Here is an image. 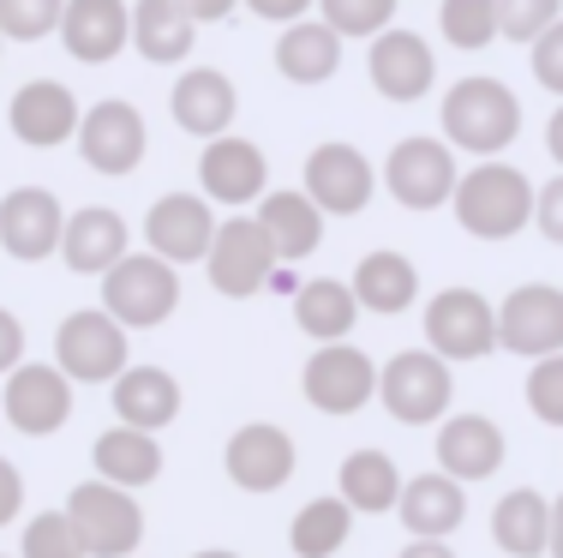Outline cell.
<instances>
[{"instance_id": "obj_1", "label": "cell", "mask_w": 563, "mask_h": 558, "mask_svg": "<svg viewBox=\"0 0 563 558\" xmlns=\"http://www.w3.org/2000/svg\"><path fill=\"white\" fill-rule=\"evenodd\" d=\"M533 193H540V186L521 175L516 163L486 156V163L462 168L450 205H455V222H462L474 241H509V234H521V222L533 217Z\"/></svg>"}, {"instance_id": "obj_2", "label": "cell", "mask_w": 563, "mask_h": 558, "mask_svg": "<svg viewBox=\"0 0 563 558\" xmlns=\"http://www.w3.org/2000/svg\"><path fill=\"white\" fill-rule=\"evenodd\" d=\"M521 132V102L504 78L492 73H467L444 90V144L450 151H474L479 163L516 144Z\"/></svg>"}, {"instance_id": "obj_3", "label": "cell", "mask_w": 563, "mask_h": 558, "mask_svg": "<svg viewBox=\"0 0 563 558\" xmlns=\"http://www.w3.org/2000/svg\"><path fill=\"white\" fill-rule=\"evenodd\" d=\"M180 307V271L156 252H126L109 276H102V313L120 330H156Z\"/></svg>"}, {"instance_id": "obj_4", "label": "cell", "mask_w": 563, "mask_h": 558, "mask_svg": "<svg viewBox=\"0 0 563 558\" xmlns=\"http://www.w3.org/2000/svg\"><path fill=\"white\" fill-rule=\"evenodd\" d=\"M66 516H73L90 558H132L144 540V504L109 481H78L66 499Z\"/></svg>"}, {"instance_id": "obj_5", "label": "cell", "mask_w": 563, "mask_h": 558, "mask_svg": "<svg viewBox=\"0 0 563 558\" xmlns=\"http://www.w3.org/2000/svg\"><path fill=\"white\" fill-rule=\"evenodd\" d=\"M426 349L438 361H486L498 349V307L479 288H438L426 300Z\"/></svg>"}, {"instance_id": "obj_6", "label": "cell", "mask_w": 563, "mask_h": 558, "mask_svg": "<svg viewBox=\"0 0 563 558\" xmlns=\"http://www.w3.org/2000/svg\"><path fill=\"white\" fill-rule=\"evenodd\" d=\"M455 396L450 361H438L432 349H401L378 366V403L390 408L401 427H426V420H444Z\"/></svg>"}, {"instance_id": "obj_7", "label": "cell", "mask_w": 563, "mask_h": 558, "mask_svg": "<svg viewBox=\"0 0 563 558\" xmlns=\"http://www.w3.org/2000/svg\"><path fill=\"white\" fill-rule=\"evenodd\" d=\"M55 366H60L73 384H114L120 372L132 366L126 330H120L102 307L66 313L60 330H55Z\"/></svg>"}, {"instance_id": "obj_8", "label": "cell", "mask_w": 563, "mask_h": 558, "mask_svg": "<svg viewBox=\"0 0 563 558\" xmlns=\"http://www.w3.org/2000/svg\"><path fill=\"white\" fill-rule=\"evenodd\" d=\"M455 180H462L455 151L444 139H432V132H408V139H396L390 156H384V186H390V198H401L408 210L450 205Z\"/></svg>"}, {"instance_id": "obj_9", "label": "cell", "mask_w": 563, "mask_h": 558, "mask_svg": "<svg viewBox=\"0 0 563 558\" xmlns=\"http://www.w3.org/2000/svg\"><path fill=\"white\" fill-rule=\"evenodd\" d=\"M276 247H271V234L258 229V217H228L217 222V241H210L205 252V271H210V283H217V295L228 300H246V295H258L264 283L276 276Z\"/></svg>"}, {"instance_id": "obj_10", "label": "cell", "mask_w": 563, "mask_h": 558, "mask_svg": "<svg viewBox=\"0 0 563 558\" xmlns=\"http://www.w3.org/2000/svg\"><path fill=\"white\" fill-rule=\"evenodd\" d=\"M300 391L318 415H360V408L378 396V361L354 342H324V349L306 361Z\"/></svg>"}, {"instance_id": "obj_11", "label": "cell", "mask_w": 563, "mask_h": 558, "mask_svg": "<svg viewBox=\"0 0 563 558\" xmlns=\"http://www.w3.org/2000/svg\"><path fill=\"white\" fill-rule=\"evenodd\" d=\"M0 408H7V427H19L24 438H48L73 420V379L55 361H24L7 372Z\"/></svg>"}, {"instance_id": "obj_12", "label": "cell", "mask_w": 563, "mask_h": 558, "mask_svg": "<svg viewBox=\"0 0 563 558\" xmlns=\"http://www.w3.org/2000/svg\"><path fill=\"white\" fill-rule=\"evenodd\" d=\"M144 144H151V132H144L139 102H126V97L90 102L85 121H78V156L97 175H132L144 163Z\"/></svg>"}, {"instance_id": "obj_13", "label": "cell", "mask_w": 563, "mask_h": 558, "mask_svg": "<svg viewBox=\"0 0 563 558\" xmlns=\"http://www.w3.org/2000/svg\"><path fill=\"white\" fill-rule=\"evenodd\" d=\"M294 433L276 427V420H246V427L228 433V450H222V469L240 493H276V486L294 481Z\"/></svg>"}, {"instance_id": "obj_14", "label": "cell", "mask_w": 563, "mask_h": 558, "mask_svg": "<svg viewBox=\"0 0 563 558\" xmlns=\"http://www.w3.org/2000/svg\"><path fill=\"white\" fill-rule=\"evenodd\" d=\"M498 349L545 361L563 354V288L558 283H521L498 307Z\"/></svg>"}, {"instance_id": "obj_15", "label": "cell", "mask_w": 563, "mask_h": 558, "mask_svg": "<svg viewBox=\"0 0 563 558\" xmlns=\"http://www.w3.org/2000/svg\"><path fill=\"white\" fill-rule=\"evenodd\" d=\"M210 241H217V210H210V198L198 193H163L151 210H144V252H156V259H168L174 271L192 259H205Z\"/></svg>"}, {"instance_id": "obj_16", "label": "cell", "mask_w": 563, "mask_h": 558, "mask_svg": "<svg viewBox=\"0 0 563 558\" xmlns=\"http://www.w3.org/2000/svg\"><path fill=\"white\" fill-rule=\"evenodd\" d=\"M372 186H378L372 156L354 151V144H342V139L318 144V151L306 156V198H312L324 217H354L372 198Z\"/></svg>"}, {"instance_id": "obj_17", "label": "cell", "mask_w": 563, "mask_h": 558, "mask_svg": "<svg viewBox=\"0 0 563 558\" xmlns=\"http://www.w3.org/2000/svg\"><path fill=\"white\" fill-rule=\"evenodd\" d=\"M78 121H85V102H78L60 78H24V85L12 90V102H7L12 139L36 144V151L78 139Z\"/></svg>"}, {"instance_id": "obj_18", "label": "cell", "mask_w": 563, "mask_h": 558, "mask_svg": "<svg viewBox=\"0 0 563 558\" xmlns=\"http://www.w3.org/2000/svg\"><path fill=\"white\" fill-rule=\"evenodd\" d=\"M198 186H205V198L240 210V205H252V198H264V186H271V163H264V151L252 139L222 132V139H210L205 151H198Z\"/></svg>"}, {"instance_id": "obj_19", "label": "cell", "mask_w": 563, "mask_h": 558, "mask_svg": "<svg viewBox=\"0 0 563 558\" xmlns=\"http://www.w3.org/2000/svg\"><path fill=\"white\" fill-rule=\"evenodd\" d=\"M509 445H504V427L492 415H444V427H438V469L450 474V481L474 486V481H492V474L504 469Z\"/></svg>"}, {"instance_id": "obj_20", "label": "cell", "mask_w": 563, "mask_h": 558, "mask_svg": "<svg viewBox=\"0 0 563 558\" xmlns=\"http://www.w3.org/2000/svg\"><path fill=\"white\" fill-rule=\"evenodd\" d=\"M366 73H372V85H378L390 102H420L426 90H432V78H438V55H432V43H426L420 31L390 24L384 36H372Z\"/></svg>"}, {"instance_id": "obj_21", "label": "cell", "mask_w": 563, "mask_h": 558, "mask_svg": "<svg viewBox=\"0 0 563 558\" xmlns=\"http://www.w3.org/2000/svg\"><path fill=\"white\" fill-rule=\"evenodd\" d=\"M60 234H66V210L48 186H12L0 198V247L12 259H48V252H60Z\"/></svg>"}, {"instance_id": "obj_22", "label": "cell", "mask_w": 563, "mask_h": 558, "mask_svg": "<svg viewBox=\"0 0 563 558\" xmlns=\"http://www.w3.org/2000/svg\"><path fill=\"white\" fill-rule=\"evenodd\" d=\"M132 252V229L114 205H85L66 210V234H60V259L78 276H109L120 259Z\"/></svg>"}, {"instance_id": "obj_23", "label": "cell", "mask_w": 563, "mask_h": 558, "mask_svg": "<svg viewBox=\"0 0 563 558\" xmlns=\"http://www.w3.org/2000/svg\"><path fill=\"white\" fill-rule=\"evenodd\" d=\"M168 109H174V121H180L186 132H198V139H222V132L234 127L240 90H234V78H228L222 66H186V73L174 78V90H168Z\"/></svg>"}, {"instance_id": "obj_24", "label": "cell", "mask_w": 563, "mask_h": 558, "mask_svg": "<svg viewBox=\"0 0 563 558\" xmlns=\"http://www.w3.org/2000/svg\"><path fill=\"white\" fill-rule=\"evenodd\" d=\"M396 516L413 540H450L467 516V486L450 481L444 469H426V474H413V481H401Z\"/></svg>"}, {"instance_id": "obj_25", "label": "cell", "mask_w": 563, "mask_h": 558, "mask_svg": "<svg viewBox=\"0 0 563 558\" xmlns=\"http://www.w3.org/2000/svg\"><path fill=\"white\" fill-rule=\"evenodd\" d=\"M60 43H66V55L85 61V66L114 61L132 43V7L126 0H66Z\"/></svg>"}, {"instance_id": "obj_26", "label": "cell", "mask_w": 563, "mask_h": 558, "mask_svg": "<svg viewBox=\"0 0 563 558\" xmlns=\"http://www.w3.org/2000/svg\"><path fill=\"white\" fill-rule=\"evenodd\" d=\"M114 415L120 427H139V433H163L174 415H180V379L168 366H126L114 379Z\"/></svg>"}, {"instance_id": "obj_27", "label": "cell", "mask_w": 563, "mask_h": 558, "mask_svg": "<svg viewBox=\"0 0 563 558\" xmlns=\"http://www.w3.org/2000/svg\"><path fill=\"white\" fill-rule=\"evenodd\" d=\"M347 288H354L360 313H384V318H390V313H408L413 307V295H420V271H413L408 252L378 247V252H366V259L354 264Z\"/></svg>"}, {"instance_id": "obj_28", "label": "cell", "mask_w": 563, "mask_h": 558, "mask_svg": "<svg viewBox=\"0 0 563 558\" xmlns=\"http://www.w3.org/2000/svg\"><path fill=\"white\" fill-rule=\"evenodd\" d=\"M492 540L509 558H545L552 552V499L533 493V486H509L492 504Z\"/></svg>"}, {"instance_id": "obj_29", "label": "cell", "mask_w": 563, "mask_h": 558, "mask_svg": "<svg viewBox=\"0 0 563 558\" xmlns=\"http://www.w3.org/2000/svg\"><path fill=\"white\" fill-rule=\"evenodd\" d=\"M271 55H276V73L288 85H324L342 66V36L324 19H300V24H282Z\"/></svg>"}, {"instance_id": "obj_30", "label": "cell", "mask_w": 563, "mask_h": 558, "mask_svg": "<svg viewBox=\"0 0 563 558\" xmlns=\"http://www.w3.org/2000/svg\"><path fill=\"white\" fill-rule=\"evenodd\" d=\"M258 229L271 234L276 259H306V252H318V241H324V210L306 198V186L300 193L276 186V193L258 198Z\"/></svg>"}, {"instance_id": "obj_31", "label": "cell", "mask_w": 563, "mask_h": 558, "mask_svg": "<svg viewBox=\"0 0 563 558\" xmlns=\"http://www.w3.org/2000/svg\"><path fill=\"white\" fill-rule=\"evenodd\" d=\"M90 462H97V481L120 486V493H139V486H151L163 474V445H156V433H139V427H120L114 420L97 438Z\"/></svg>"}, {"instance_id": "obj_32", "label": "cell", "mask_w": 563, "mask_h": 558, "mask_svg": "<svg viewBox=\"0 0 563 558\" xmlns=\"http://www.w3.org/2000/svg\"><path fill=\"white\" fill-rule=\"evenodd\" d=\"M336 499L347 504V511H366V516H384L396 511L401 499V469L390 450L366 445V450H347L342 457V474H336Z\"/></svg>"}, {"instance_id": "obj_33", "label": "cell", "mask_w": 563, "mask_h": 558, "mask_svg": "<svg viewBox=\"0 0 563 558\" xmlns=\"http://www.w3.org/2000/svg\"><path fill=\"white\" fill-rule=\"evenodd\" d=\"M354 318H360V300L342 276H312V283L294 288V325H300L318 349H324V342H347Z\"/></svg>"}, {"instance_id": "obj_34", "label": "cell", "mask_w": 563, "mask_h": 558, "mask_svg": "<svg viewBox=\"0 0 563 558\" xmlns=\"http://www.w3.org/2000/svg\"><path fill=\"white\" fill-rule=\"evenodd\" d=\"M192 36H198V24L174 0H139L132 7V43H139L144 61H163V66L186 61L192 55Z\"/></svg>"}, {"instance_id": "obj_35", "label": "cell", "mask_w": 563, "mask_h": 558, "mask_svg": "<svg viewBox=\"0 0 563 558\" xmlns=\"http://www.w3.org/2000/svg\"><path fill=\"white\" fill-rule=\"evenodd\" d=\"M347 535H354V511H347L342 499H306L300 511H294L288 523V547L300 558H336L347 547Z\"/></svg>"}, {"instance_id": "obj_36", "label": "cell", "mask_w": 563, "mask_h": 558, "mask_svg": "<svg viewBox=\"0 0 563 558\" xmlns=\"http://www.w3.org/2000/svg\"><path fill=\"white\" fill-rule=\"evenodd\" d=\"M19 558H90V552H85V540H78L73 516H66V511H43V516L24 523Z\"/></svg>"}, {"instance_id": "obj_37", "label": "cell", "mask_w": 563, "mask_h": 558, "mask_svg": "<svg viewBox=\"0 0 563 558\" xmlns=\"http://www.w3.org/2000/svg\"><path fill=\"white\" fill-rule=\"evenodd\" d=\"M318 19L342 36H384L396 19V0H318Z\"/></svg>"}, {"instance_id": "obj_38", "label": "cell", "mask_w": 563, "mask_h": 558, "mask_svg": "<svg viewBox=\"0 0 563 558\" xmlns=\"http://www.w3.org/2000/svg\"><path fill=\"white\" fill-rule=\"evenodd\" d=\"M438 24H444L455 48H486L498 36V0H444Z\"/></svg>"}, {"instance_id": "obj_39", "label": "cell", "mask_w": 563, "mask_h": 558, "mask_svg": "<svg viewBox=\"0 0 563 558\" xmlns=\"http://www.w3.org/2000/svg\"><path fill=\"white\" fill-rule=\"evenodd\" d=\"M66 0H0V36L12 43H36V36L60 31Z\"/></svg>"}, {"instance_id": "obj_40", "label": "cell", "mask_w": 563, "mask_h": 558, "mask_svg": "<svg viewBox=\"0 0 563 558\" xmlns=\"http://www.w3.org/2000/svg\"><path fill=\"white\" fill-rule=\"evenodd\" d=\"M563 19V0H498V36H516V43H540L545 31Z\"/></svg>"}, {"instance_id": "obj_41", "label": "cell", "mask_w": 563, "mask_h": 558, "mask_svg": "<svg viewBox=\"0 0 563 558\" xmlns=\"http://www.w3.org/2000/svg\"><path fill=\"white\" fill-rule=\"evenodd\" d=\"M528 408L545 427H563V354H545L528 372Z\"/></svg>"}, {"instance_id": "obj_42", "label": "cell", "mask_w": 563, "mask_h": 558, "mask_svg": "<svg viewBox=\"0 0 563 558\" xmlns=\"http://www.w3.org/2000/svg\"><path fill=\"white\" fill-rule=\"evenodd\" d=\"M533 78H540L545 90H552V97H563V19L552 24V31L540 36V43H533Z\"/></svg>"}, {"instance_id": "obj_43", "label": "cell", "mask_w": 563, "mask_h": 558, "mask_svg": "<svg viewBox=\"0 0 563 558\" xmlns=\"http://www.w3.org/2000/svg\"><path fill=\"white\" fill-rule=\"evenodd\" d=\"M533 222L545 229V241L563 247V168L540 186V193H533Z\"/></svg>"}, {"instance_id": "obj_44", "label": "cell", "mask_w": 563, "mask_h": 558, "mask_svg": "<svg viewBox=\"0 0 563 558\" xmlns=\"http://www.w3.org/2000/svg\"><path fill=\"white\" fill-rule=\"evenodd\" d=\"M12 366H24V325L12 307H0V379H7Z\"/></svg>"}, {"instance_id": "obj_45", "label": "cell", "mask_w": 563, "mask_h": 558, "mask_svg": "<svg viewBox=\"0 0 563 558\" xmlns=\"http://www.w3.org/2000/svg\"><path fill=\"white\" fill-rule=\"evenodd\" d=\"M19 511H24V474H19V462L0 457V528H7Z\"/></svg>"}, {"instance_id": "obj_46", "label": "cell", "mask_w": 563, "mask_h": 558, "mask_svg": "<svg viewBox=\"0 0 563 558\" xmlns=\"http://www.w3.org/2000/svg\"><path fill=\"white\" fill-rule=\"evenodd\" d=\"M258 19H276V24H300L306 7H318V0H246Z\"/></svg>"}, {"instance_id": "obj_47", "label": "cell", "mask_w": 563, "mask_h": 558, "mask_svg": "<svg viewBox=\"0 0 563 558\" xmlns=\"http://www.w3.org/2000/svg\"><path fill=\"white\" fill-rule=\"evenodd\" d=\"M174 7H180L192 24H205V19H228V12H234V0H174Z\"/></svg>"}, {"instance_id": "obj_48", "label": "cell", "mask_w": 563, "mask_h": 558, "mask_svg": "<svg viewBox=\"0 0 563 558\" xmlns=\"http://www.w3.org/2000/svg\"><path fill=\"white\" fill-rule=\"evenodd\" d=\"M396 558H455V547H450V540H408Z\"/></svg>"}, {"instance_id": "obj_49", "label": "cell", "mask_w": 563, "mask_h": 558, "mask_svg": "<svg viewBox=\"0 0 563 558\" xmlns=\"http://www.w3.org/2000/svg\"><path fill=\"white\" fill-rule=\"evenodd\" d=\"M545 151L558 156V168H563V102L552 109V121H545Z\"/></svg>"}, {"instance_id": "obj_50", "label": "cell", "mask_w": 563, "mask_h": 558, "mask_svg": "<svg viewBox=\"0 0 563 558\" xmlns=\"http://www.w3.org/2000/svg\"><path fill=\"white\" fill-rule=\"evenodd\" d=\"M552 558H563V493L552 499Z\"/></svg>"}, {"instance_id": "obj_51", "label": "cell", "mask_w": 563, "mask_h": 558, "mask_svg": "<svg viewBox=\"0 0 563 558\" xmlns=\"http://www.w3.org/2000/svg\"><path fill=\"white\" fill-rule=\"evenodd\" d=\"M192 558H240V552H228V547H205V552H192Z\"/></svg>"}, {"instance_id": "obj_52", "label": "cell", "mask_w": 563, "mask_h": 558, "mask_svg": "<svg viewBox=\"0 0 563 558\" xmlns=\"http://www.w3.org/2000/svg\"><path fill=\"white\" fill-rule=\"evenodd\" d=\"M0 48H7V36H0Z\"/></svg>"}, {"instance_id": "obj_53", "label": "cell", "mask_w": 563, "mask_h": 558, "mask_svg": "<svg viewBox=\"0 0 563 558\" xmlns=\"http://www.w3.org/2000/svg\"><path fill=\"white\" fill-rule=\"evenodd\" d=\"M0 558H12V552H0Z\"/></svg>"}]
</instances>
